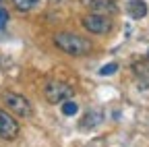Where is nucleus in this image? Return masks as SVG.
I'll return each instance as SVG.
<instances>
[{
  "label": "nucleus",
  "mask_w": 149,
  "mask_h": 147,
  "mask_svg": "<svg viewBox=\"0 0 149 147\" xmlns=\"http://www.w3.org/2000/svg\"><path fill=\"white\" fill-rule=\"evenodd\" d=\"M54 44H56V48H60L62 52L70 54V56H85V54L91 52V42L77 33H66V31L56 33Z\"/></svg>",
  "instance_id": "nucleus-1"
},
{
  "label": "nucleus",
  "mask_w": 149,
  "mask_h": 147,
  "mask_svg": "<svg viewBox=\"0 0 149 147\" xmlns=\"http://www.w3.org/2000/svg\"><path fill=\"white\" fill-rule=\"evenodd\" d=\"M44 95L50 104H62V102H66L74 95V91H72L70 85H66L62 81H50L44 89Z\"/></svg>",
  "instance_id": "nucleus-2"
},
{
  "label": "nucleus",
  "mask_w": 149,
  "mask_h": 147,
  "mask_svg": "<svg viewBox=\"0 0 149 147\" xmlns=\"http://www.w3.org/2000/svg\"><path fill=\"white\" fill-rule=\"evenodd\" d=\"M2 102L4 106L10 110V112H15L17 116H29L31 114V104L25 95L21 93H13V91H6V93L2 95Z\"/></svg>",
  "instance_id": "nucleus-3"
},
{
  "label": "nucleus",
  "mask_w": 149,
  "mask_h": 147,
  "mask_svg": "<svg viewBox=\"0 0 149 147\" xmlns=\"http://www.w3.org/2000/svg\"><path fill=\"white\" fill-rule=\"evenodd\" d=\"M83 27L91 33H108L112 29V21L108 19V15H95V13H91L87 15L85 19H83Z\"/></svg>",
  "instance_id": "nucleus-4"
},
{
  "label": "nucleus",
  "mask_w": 149,
  "mask_h": 147,
  "mask_svg": "<svg viewBox=\"0 0 149 147\" xmlns=\"http://www.w3.org/2000/svg\"><path fill=\"white\" fill-rule=\"evenodd\" d=\"M17 135H19V122L10 114L0 110V137L6 141H13V139H17Z\"/></svg>",
  "instance_id": "nucleus-5"
},
{
  "label": "nucleus",
  "mask_w": 149,
  "mask_h": 147,
  "mask_svg": "<svg viewBox=\"0 0 149 147\" xmlns=\"http://www.w3.org/2000/svg\"><path fill=\"white\" fill-rule=\"evenodd\" d=\"M83 4L95 15H114L118 10L114 0H83Z\"/></svg>",
  "instance_id": "nucleus-6"
},
{
  "label": "nucleus",
  "mask_w": 149,
  "mask_h": 147,
  "mask_svg": "<svg viewBox=\"0 0 149 147\" xmlns=\"http://www.w3.org/2000/svg\"><path fill=\"white\" fill-rule=\"evenodd\" d=\"M102 120H104V114L100 110H89L81 120V128H95L97 124H102Z\"/></svg>",
  "instance_id": "nucleus-7"
},
{
  "label": "nucleus",
  "mask_w": 149,
  "mask_h": 147,
  "mask_svg": "<svg viewBox=\"0 0 149 147\" xmlns=\"http://www.w3.org/2000/svg\"><path fill=\"white\" fill-rule=\"evenodd\" d=\"M133 70L137 72L139 87H149V62H135Z\"/></svg>",
  "instance_id": "nucleus-8"
},
{
  "label": "nucleus",
  "mask_w": 149,
  "mask_h": 147,
  "mask_svg": "<svg viewBox=\"0 0 149 147\" xmlns=\"http://www.w3.org/2000/svg\"><path fill=\"white\" fill-rule=\"evenodd\" d=\"M126 8H128V15L133 17V19H143L147 15V4L143 0H130Z\"/></svg>",
  "instance_id": "nucleus-9"
},
{
  "label": "nucleus",
  "mask_w": 149,
  "mask_h": 147,
  "mask_svg": "<svg viewBox=\"0 0 149 147\" xmlns=\"http://www.w3.org/2000/svg\"><path fill=\"white\" fill-rule=\"evenodd\" d=\"M37 2H40V0H13V4H15V8H19V10H23V13H27V10L35 8V6H37Z\"/></svg>",
  "instance_id": "nucleus-10"
},
{
  "label": "nucleus",
  "mask_w": 149,
  "mask_h": 147,
  "mask_svg": "<svg viewBox=\"0 0 149 147\" xmlns=\"http://www.w3.org/2000/svg\"><path fill=\"white\" fill-rule=\"evenodd\" d=\"M77 110H79V106L74 104L72 100L62 102V114H64V116H74V114H77Z\"/></svg>",
  "instance_id": "nucleus-11"
},
{
  "label": "nucleus",
  "mask_w": 149,
  "mask_h": 147,
  "mask_svg": "<svg viewBox=\"0 0 149 147\" xmlns=\"http://www.w3.org/2000/svg\"><path fill=\"white\" fill-rule=\"evenodd\" d=\"M118 70V64L116 62H112V64H106L100 68V75H112V72H116Z\"/></svg>",
  "instance_id": "nucleus-12"
},
{
  "label": "nucleus",
  "mask_w": 149,
  "mask_h": 147,
  "mask_svg": "<svg viewBox=\"0 0 149 147\" xmlns=\"http://www.w3.org/2000/svg\"><path fill=\"white\" fill-rule=\"evenodd\" d=\"M6 21H8V13H6L4 8H0V29L6 25Z\"/></svg>",
  "instance_id": "nucleus-13"
}]
</instances>
